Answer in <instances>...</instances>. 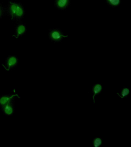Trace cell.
Instances as JSON below:
<instances>
[{"label": "cell", "mask_w": 131, "mask_h": 147, "mask_svg": "<svg viewBox=\"0 0 131 147\" xmlns=\"http://www.w3.org/2000/svg\"><path fill=\"white\" fill-rule=\"evenodd\" d=\"M5 12L13 21L18 22L21 20L25 15L24 8L22 4L15 1H9Z\"/></svg>", "instance_id": "1"}, {"label": "cell", "mask_w": 131, "mask_h": 147, "mask_svg": "<svg viewBox=\"0 0 131 147\" xmlns=\"http://www.w3.org/2000/svg\"><path fill=\"white\" fill-rule=\"evenodd\" d=\"M68 37V35H64L60 29L56 28L51 29L49 32V38L52 42H60L63 39Z\"/></svg>", "instance_id": "2"}, {"label": "cell", "mask_w": 131, "mask_h": 147, "mask_svg": "<svg viewBox=\"0 0 131 147\" xmlns=\"http://www.w3.org/2000/svg\"><path fill=\"white\" fill-rule=\"evenodd\" d=\"M19 64V59L15 55H10L7 57L5 62L2 64L4 69L6 71L10 70L16 67Z\"/></svg>", "instance_id": "3"}, {"label": "cell", "mask_w": 131, "mask_h": 147, "mask_svg": "<svg viewBox=\"0 0 131 147\" xmlns=\"http://www.w3.org/2000/svg\"><path fill=\"white\" fill-rule=\"evenodd\" d=\"M15 99L10 101L9 103L0 107L1 110L4 114L7 116L13 115L15 111Z\"/></svg>", "instance_id": "4"}, {"label": "cell", "mask_w": 131, "mask_h": 147, "mask_svg": "<svg viewBox=\"0 0 131 147\" xmlns=\"http://www.w3.org/2000/svg\"><path fill=\"white\" fill-rule=\"evenodd\" d=\"M16 97L20 98V97L18 94H4L0 96V107L5 105L12 100L15 99Z\"/></svg>", "instance_id": "5"}, {"label": "cell", "mask_w": 131, "mask_h": 147, "mask_svg": "<svg viewBox=\"0 0 131 147\" xmlns=\"http://www.w3.org/2000/svg\"><path fill=\"white\" fill-rule=\"evenodd\" d=\"M27 29L26 25L23 23H19L16 26L15 33L12 35V37L18 39L19 37L22 36L26 34Z\"/></svg>", "instance_id": "6"}, {"label": "cell", "mask_w": 131, "mask_h": 147, "mask_svg": "<svg viewBox=\"0 0 131 147\" xmlns=\"http://www.w3.org/2000/svg\"><path fill=\"white\" fill-rule=\"evenodd\" d=\"M71 0H54L55 7L58 10H66L71 4Z\"/></svg>", "instance_id": "7"}, {"label": "cell", "mask_w": 131, "mask_h": 147, "mask_svg": "<svg viewBox=\"0 0 131 147\" xmlns=\"http://www.w3.org/2000/svg\"><path fill=\"white\" fill-rule=\"evenodd\" d=\"M103 90V85L100 83H95L93 84L92 87L91 92L93 93L92 99L93 101V103L95 104V98L96 95H100Z\"/></svg>", "instance_id": "8"}, {"label": "cell", "mask_w": 131, "mask_h": 147, "mask_svg": "<svg viewBox=\"0 0 131 147\" xmlns=\"http://www.w3.org/2000/svg\"><path fill=\"white\" fill-rule=\"evenodd\" d=\"M130 88L128 87H125L122 88L119 92H117V94L121 99L123 100L125 98L127 97L130 95Z\"/></svg>", "instance_id": "9"}, {"label": "cell", "mask_w": 131, "mask_h": 147, "mask_svg": "<svg viewBox=\"0 0 131 147\" xmlns=\"http://www.w3.org/2000/svg\"><path fill=\"white\" fill-rule=\"evenodd\" d=\"M109 6L113 8H115L120 5L121 0H103Z\"/></svg>", "instance_id": "10"}, {"label": "cell", "mask_w": 131, "mask_h": 147, "mask_svg": "<svg viewBox=\"0 0 131 147\" xmlns=\"http://www.w3.org/2000/svg\"><path fill=\"white\" fill-rule=\"evenodd\" d=\"M92 143L93 147H99L103 144V139L99 137L96 136L92 140Z\"/></svg>", "instance_id": "11"}, {"label": "cell", "mask_w": 131, "mask_h": 147, "mask_svg": "<svg viewBox=\"0 0 131 147\" xmlns=\"http://www.w3.org/2000/svg\"><path fill=\"white\" fill-rule=\"evenodd\" d=\"M5 12V7H4L0 3V19H1L4 16Z\"/></svg>", "instance_id": "12"}]
</instances>
